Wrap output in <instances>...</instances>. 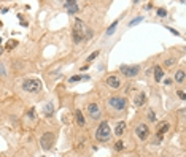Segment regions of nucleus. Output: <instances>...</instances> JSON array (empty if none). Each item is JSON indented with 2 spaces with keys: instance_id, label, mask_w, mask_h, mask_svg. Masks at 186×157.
<instances>
[{
  "instance_id": "26",
  "label": "nucleus",
  "mask_w": 186,
  "mask_h": 157,
  "mask_svg": "<svg viewBox=\"0 0 186 157\" xmlns=\"http://www.w3.org/2000/svg\"><path fill=\"white\" fill-rule=\"evenodd\" d=\"M0 73H2V75H7V72H5V65H3V64H0Z\"/></svg>"
},
{
  "instance_id": "11",
  "label": "nucleus",
  "mask_w": 186,
  "mask_h": 157,
  "mask_svg": "<svg viewBox=\"0 0 186 157\" xmlns=\"http://www.w3.org/2000/svg\"><path fill=\"white\" fill-rule=\"evenodd\" d=\"M64 5H65L67 11H69L70 14H73V13L78 11V3H76V2H64Z\"/></svg>"
},
{
  "instance_id": "18",
  "label": "nucleus",
  "mask_w": 186,
  "mask_h": 157,
  "mask_svg": "<svg viewBox=\"0 0 186 157\" xmlns=\"http://www.w3.org/2000/svg\"><path fill=\"white\" fill-rule=\"evenodd\" d=\"M53 113H54V108H53L51 103H48V105L45 106V114L46 116H53Z\"/></svg>"
},
{
  "instance_id": "28",
  "label": "nucleus",
  "mask_w": 186,
  "mask_h": 157,
  "mask_svg": "<svg viewBox=\"0 0 186 157\" xmlns=\"http://www.w3.org/2000/svg\"><path fill=\"white\" fill-rule=\"evenodd\" d=\"M178 95H180V99H181V100H185V99H186V95H185V92H183V91H180Z\"/></svg>"
},
{
  "instance_id": "10",
  "label": "nucleus",
  "mask_w": 186,
  "mask_h": 157,
  "mask_svg": "<svg viewBox=\"0 0 186 157\" xmlns=\"http://www.w3.org/2000/svg\"><path fill=\"white\" fill-rule=\"evenodd\" d=\"M145 102H146V94H145V92H138L137 95H135V99H134L135 106H143Z\"/></svg>"
},
{
  "instance_id": "31",
  "label": "nucleus",
  "mask_w": 186,
  "mask_h": 157,
  "mask_svg": "<svg viewBox=\"0 0 186 157\" xmlns=\"http://www.w3.org/2000/svg\"><path fill=\"white\" fill-rule=\"evenodd\" d=\"M0 43H2V38H0Z\"/></svg>"
},
{
  "instance_id": "22",
  "label": "nucleus",
  "mask_w": 186,
  "mask_h": 157,
  "mask_svg": "<svg viewBox=\"0 0 186 157\" xmlns=\"http://www.w3.org/2000/svg\"><path fill=\"white\" fill-rule=\"evenodd\" d=\"M18 44V41H14V40H11V41H8V44H7V49H13L14 46Z\"/></svg>"
},
{
  "instance_id": "20",
  "label": "nucleus",
  "mask_w": 186,
  "mask_h": 157,
  "mask_svg": "<svg viewBox=\"0 0 186 157\" xmlns=\"http://www.w3.org/2000/svg\"><path fill=\"white\" fill-rule=\"evenodd\" d=\"M142 21H143V17H140V16H138V17H135L134 21H131V22H129V27H134L135 24H140Z\"/></svg>"
},
{
  "instance_id": "3",
  "label": "nucleus",
  "mask_w": 186,
  "mask_h": 157,
  "mask_svg": "<svg viewBox=\"0 0 186 157\" xmlns=\"http://www.w3.org/2000/svg\"><path fill=\"white\" fill-rule=\"evenodd\" d=\"M54 141H56L54 133H53V132H46L45 135L41 137V140H40V146H41V149H45V151L51 149V148L54 146Z\"/></svg>"
},
{
  "instance_id": "29",
  "label": "nucleus",
  "mask_w": 186,
  "mask_h": 157,
  "mask_svg": "<svg viewBox=\"0 0 186 157\" xmlns=\"http://www.w3.org/2000/svg\"><path fill=\"white\" fill-rule=\"evenodd\" d=\"M148 116H150V119H151V121H154V119H156V117H154V113H153V111H150Z\"/></svg>"
},
{
  "instance_id": "1",
  "label": "nucleus",
  "mask_w": 186,
  "mask_h": 157,
  "mask_svg": "<svg viewBox=\"0 0 186 157\" xmlns=\"http://www.w3.org/2000/svg\"><path fill=\"white\" fill-rule=\"evenodd\" d=\"M92 37V30L89 27H86V24L81 19H75L73 24V41L75 43H81L83 40Z\"/></svg>"
},
{
  "instance_id": "13",
  "label": "nucleus",
  "mask_w": 186,
  "mask_h": 157,
  "mask_svg": "<svg viewBox=\"0 0 186 157\" xmlns=\"http://www.w3.org/2000/svg\"><path fill=\"white\" fill-rule=\"evenodd\" d=\"M75 117H76V122H78V125H84V116H83V113L80 111V109H75Z\"/></svg>"
},
{
  "instance_id": "12",
  "label": "nucleus",
  "mask_w": 186,
  "mask_h": 157,
  "mask_svg": "<svg viewBox=\"0 0 186 157\" xmlns=\"http://www.w3.org/2000/svg\"><path fill=\"white\" fill-rule=\"evenodd\" d=\"M162 76H164L162 68H161V67H154V79H156L158 83H161V81H162Z\"/></svg>"
},
{
  "instance_id": "23",
  "label": "nucleus",
  "mask_w": 186,
  "mask_h": 157,
  "mask_svg": "<svg viewBox=\"0 0 186 157\" xmlns=\"http://www.w3.org/2000/svg\"><path fill=\"white\" fill-rule=\"evenodd\" d=\"M123 148H124V143H123V141H118V143L115 144V149H116V151H123Z\"/></svg>"
},
{
  "instance_id": "15",
  "label": "nucleus",
  "mask_w": 186,
  "mask_h": 157,
  "mask_svg": "<svg viewBox=\"0 0 186 157\" xmlns=\"http://www.w3.org/2000/svg\"><path fill=\"white\" fill-rule=\"evenodd\" d=\"M124 130H126V124H124V122H118L116 129H115V133H116L118 137H121V135L124 133Z\"/></svg>"
},
{
  "instance_id": "7",
  "label": "nucleus",
  "mask_w": 186,
  "mask_h": 157,
  "mask_svg": "<svg viewBox=\"0 0 186 157\" xmlns=\"http://www.w3.org/2000/svg\"><path fill=\"white\" fill-rule=\"evenodd\" d=\"M88 113H89V116L92 117L94 121H99L100 116H102V111H100L97 103H91V105L88 106Z\"/></svg>"
},
{
  "instance_id": "17",
  "label": "nucleus",
  "mask_w": 186,
  "mask_h": 157,
  "mask_svg": "<svg viewBox=\"0 0 186 157\" xmlns=\"http://www.w3.org/2000/svg\"><path fill=\"white\" fill-rule=\"evenodd\" d=\"M175 81L177 83H185V70H178L175 73Z\"/></svg>"
},
{
  "instance_id": "2",
  "label": "nucleus",
  "mask_w": 186,
  "mask_h": 157,
  "mask_svg": "<svg viewBox=\"0 0 186 157\" xmlns=\"http://www.w3.org/2000/svg\"><path fill=\"white\" fill-rule=\"evenodd\" d=\"M110 137H111V129L107 121H103V122H100V125L96 130V138L99 141H107L110 140Z\"/></svg>"
},
{
  "instance_id": "5",
  "label": "nucleus",
  "mask_w": 186,
  "mask_h": 157,
  "mask_svg": "<svg viewBox=\"0 0 186 157\" xmlns=\"http://www.w3.org/2000/svg\"><path fill=\"white\" fill-rule=\"evenodd\" d=\"M108 106H111L116 111H123L126 108V99H123V97H111V99H108Z\"/></svg>"
},
{
  "instance_id": "14",
  "label": "nucleus",
  "mask_w": 186,
  "mask_h": 157,
  "mask_svg": "<svg viewBox=\"0 0 186 157\" xmlns=\"http://www.w3.org/2000/svg\"><path fill=\"white\" fill-rule=\"evenodd\" d=\"M169 129H170V125H169L167 122H165L164 125H161V127H159V130H158V138H159V140H161V138L164 137V133L167 132Z\"/></svg>"
},
{
  "instance_id": "27",
  "label": "nucleus",
  "mask_w": 186,
  "mask_h": 157,
  "mask_svg": "<svg viewBox=\"0 0 186 157\" xmlns=\"http://www.w3.org/2000/svg\"><path fill=\"white\" fill-rule=\"evenodd\" d=\"M173 62H175V59H167V60H165V65H172Z\"/></svg>"
},
{
  "instance_id": "9",
  "label": "nucleus",
  "mask_w": 186,
  "mask_h": 157,
  "mask_svg": "<svg viewBox=\"0 0 186 157\" xmlns=\"http://www.w3.org/2000/svg\"><path fill=\"white\" fill-rule=\"evenodd\" d=\"M107 84L110 86L111 89H118V87H121V81H119V78H118V76H115V75H111V76H108V78H107Z\"/></svg>"
},
{
  "instance_id": "16",
  "label": "nucleus",
  "mask_w": 186,
  "mask_h": 157,
  "mask_svg": "<svg viewBox=\"0 0 186 157\" xmlns=\"http://www.w3.org/2000/svg\"><path fill=\"white\" fill-rule=\"evenodd\" d=\"M83 79H89L88 75H75L69 79V83H76V81H83Z\"/></svg>"
},
{
  "instance_id": "30",
  "label": "nucleus",
  "mask_w": 186,
  "mask_h": 157,
  "mask_svg": "<svg viewBox=\"0 0 186 157\" xmlns=\"http://www.w3.org/2000/svg\"><path fill=\"white\" fill-rule=\"evenodd\" d=\"M2 51H3V49H2V48H0V54H2Z\"/></svg>"
},
{
  "instance_id": "4",
  "label": "nucleus",
  "mask_w": 186,
  "mask_h": 157,
  "mask_svg": "<svg viewBox=\"0 0 186 157\" xmlns=\"http://www.w3.org/2000/svg\"><path fill=\"white\" fill-rule=\"evenodd\" d=\"M22 89L27 91V92H38L41 89V83H40V79H27L22 84Z\"/></svg>"
},
{
  "instance_id": "8",
  "label": "nucleus",
  "mask_w": 186,
  "mask_h": 157,
  "mask_svg": "<svg viewBox=\"0 0 186 157\" xmlns=\"http://www.w3.org/2000/svg\"><path fill=\"white\" fill-rule=\"evenodd\" d=\"M135 133H137V137L140 138V140H146L150 135V129L146 124H140V125H137V129H135Z\"/></svg>"
},
{
  "instance_id": "6",
  "label": "nucleus",
  "mask_w": 186,
  "mask_h": 157,
  "mask_svg": "<svg viewBox=\"0 0 186 157\" xmlns=\"http://www.w3.org/2000/svg\"><path fill=\"white\" fill-rule=\"evenodd\" d=\"M138 70H140L138 65H123V67H121V73H123L124 76H127V78H134V76H137Z\"/></svg>"
},
{
  "instance_id": "24",
  "label": "nucleus",
  "mask_w": 186,
  "mask_h": 157,
  "mask_svg": "<svg viewBox=\"0 0 186 157\" xmlns=\"http://www.w3.org/2000/svg\"><path fill=\"white\" fill-rule=\"evenodd\" d=\"M29 117H30V119H35V117H37V113H35V109H34V108L29 109Z\"/></svg>"
},
{
  "instance_id": "19",
  "label": "nucleus",
  "mask_w": 186,
  "mask_h": 157,
  "mask_svg": "<svg viewBox=\"0 0 186 157\" xmlns=\"http://www.w3.org/2000/svg\"><path fill=\"white\" fill-rule=\"evenodd\" d=\"M116 25H118V21H115L113 24H111L110 27L107 29V35H111V34H115V30H116Z\"/></svg>"
},
{
  "instance_id": "21",
  "label": "nucleus",
  "mask_w": 186,
  "mask_h": 157,
  "mask_svg": "<svg viewBox=\"0 0 186 157\" xmlns=\"http://www.w3.org/2000/svg\"><path fill=\"white\" fill-rule=\"evenodd\" d=\"M97 56H99V51H94V52H92V54H91V56H89V57H88V59H86V60H88V62H92V60H94V59H96V57H97Z\"/></svg>"
},
{
  "instance_id": "25",
  "label": "nucleus",
  "mask_w": 186,
  "mask_h": 157,
  "mask_svg": "<svg viewBox=\"0 0 186 157\" xmlns=\"http://www.w3.org/2000/svg\"><path fill=\"white\" fill-rule=\"evenodd\" d=\"M158 14H159L161 17H164V16H167V11H165L164 8H159V10H158Z\"/></svg>"
}]
</instances>
